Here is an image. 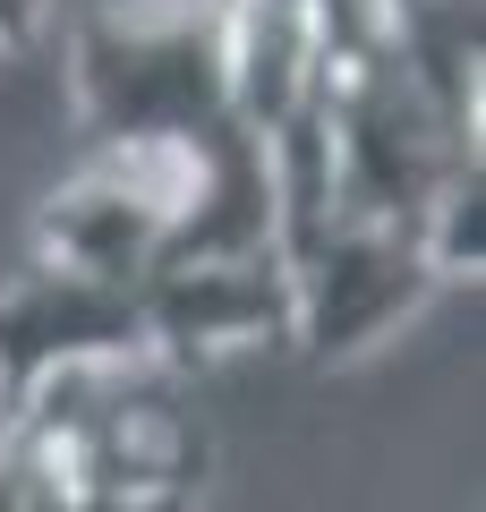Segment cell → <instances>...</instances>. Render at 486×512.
<instances>
[{
    "instance_id": "6da1fadb",
    "label": "cell",
    "mask_w": 486,
    "mask_h": 512,
    "mask_svg": "<svg viewBox=\"0 0 486 512\" xmlns=\"http://www.w3.org/2000/svg\"><path fill=\"white\" fill-rule=\"evenodd\" d=\"M77 128L111 137H214L231 128V0H103L69 35Z\"/></svg>"
},
{
    "instance_id": "7a4b0ae2",
    "label": "cell",
    "mask_w": 486,
    "mask_h": 512,
    "mask_svg": "<svg viewBox=\"0 0 486 512\" xmlns=\"http://www.w3.org/2000/svg\"><path fill=\"white\" fill-rule=\"evenodd\" d=\"M120 359H154L137 291L60 274L35 256H26V274L0 282V393H9V410H26L69 367H120Z\"/></svg>"
},
{
    "instance_id": "3957f363",
    "label": "cell",
    "mask_w": 486,
    "mask_h": 512,
    "mask_svg": "<svg viewBox=\"0 0 486 512\" xmlns=\"http://www.w3.org/2000/svg\"><path fill=\"white\" fill-rule=\"evenodd\" d=\"M43 26H52V0H0V69L35 52Z\"/></svg>"
},
{
    "instance_id": "277c9868",
    "label": "cell",
    "mask_w": 486,
    "mask_h": 512,
    "mask_svg": "<svg viewBox=\"0 0 486 512\" xmlns=\"http://www.w3.org/2000/svg\"><path fill=\"white\" fill-rule=\"evenodd\" d=\"M0 512H18V478H9V453H0Z\"/></svg>"
}]
</instances>
